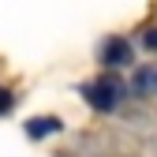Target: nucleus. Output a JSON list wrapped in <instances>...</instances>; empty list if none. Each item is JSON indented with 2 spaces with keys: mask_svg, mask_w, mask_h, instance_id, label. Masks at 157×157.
Masks as SVG:
<instances>
[{
  "mask_svg": "<svg viewBox=\"0 0 157 157\" xmlns=\"http://www.w3.org/2000/svg\"><path fill=\"white\" fill-rule=\"evenodd\" d=\"M131 90L139 94V97H153V94H157V67H153V64H150V67H139L135 78H131Z\"/></svg>",
  "mask_w": 157,
  "mask_h": 157,
  "instance_id": "obj_3",
  "label": "nucleus"
},
{
  "mask_svg": "<svg viewBox=\"0 0 157 157\" xmlns=\"http://www.w3.org/2000/svg\"><path fill=\"white\" fill-rule=\"evenodd\" d=\"M11 109H15V94H11L8 86H0V116H8Z\"/></svg>",
  "mask_w": 157,
  "mask_h": 157,
  "instance_id": "obj_5",
  "label": "nucleus"
},
{
  "mask_svg": "<svg viewBox=\"0 0 157 157\" xmlns=\"http://www.w3.org/2000/svg\"><path fill=\"white\" fill-rule=\"evenodd\" d=\"M82 94H86V101H90L97 112H112L116 105H120V97H124V82L112 78V75H105V78H94Z\"/></svg>",
  "mask_w": 157,
  "mask_h": 157,
  "instance_id": "obj_1",
  "label": "nucleus"
},
{
  "mask_svg": "<svg viewBox=\"0 0 157 157\" xmlns=\"http://www.w3.org/2000/svg\"><path fill=\"white\" fill-rule=\"evenodd\" d=\"M142 45H146V49H153V52H157V30H146V37H142Z\"/></svg>",
  "mask_w": 157,
  "mask_h": 157,
  "instance_id": "obj_6",
  "label": "nucleus"
},
{
  "mask_svg": "<svg viewBox=\"0 0 157 157\" xmlns=\"http://www.w3.org/2000/svg\"><path fill=\"white\" fill-rule=\"evenodd\" d=\"M52 131H60V120H52V116H37V120L26 124L30 139H41V135H52Z\"/></svg>",
  "mask_w": 157,
  "mask_h": 157,
  "instance_id": "obj_4",
  "label": "nucleus"
},
{
  "mask_svg": "<svg viewBox=\"0 0 157 157\" xmlns=\"http://www.w3.org/2000/svg\"><path fill=\"white\" fill-rule=\"evenodd\" d=\"M131 60V45L124 41V37H109V41L101 45V64L105 67H120Z\"/></svg>",
  "mask_w": 157,
  "mask_h": 157,
  "instance_id": "obj_2",
  "label": "nucleus"
}]
</instances>
